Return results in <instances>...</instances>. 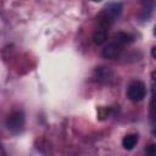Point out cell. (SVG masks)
I'll return each instance as SVG.
<instances>
[{
    "label": "cell",
    "instance_id": "ba28073f",
    "mask_svg": "<svg viewBox=\"0 0 156 156\" xmlns=\"http://www.w3.org/2000/svg\"><path fill=\"white\" fill-rule=\"evenodd\" d=\"M112 40H115V41H116V43H118L119 45L124 46V45L130 44V43L133 41V37H132L130 34H128V33H124V32H118V33H116V34L113 35Z\"/></svg>",
    "mask_w": 156,
    "mask_h": 156
},
{
    "label": "cell",
    "instance_id": "8fae6325",
    "mask_svg": "<svg viewBox=\"0 0 156 156\" xmlns=\"http://www.w3.org/2000/svg\"><path fill=\"white\" fill-rule=\"evenodd\" d=\"M150 106L151 108H156V90H152L151 100H150Z\"/></svg>",
    "mask_w": 156,
    "mask_h": 156
},
{
    "label": "cell",
    "instance_id": "5bb4252c",
    "mask_svg": "<svg viewBox=\"0 0 156 156\" xmlns=\"http://www.w3.org/2000/svg\"><path fill=\"white\" fill-rule=\"evenodd\" d=\"M154 34H155V35H156V26H155V27H154Z\"/></svg>",
    "mask_w": 156,
    "mask_h": 156
},
{
    "label": "cell",
    "instance_id": "8992f818",
    "mask_svg": "<svg viewBox=\"0 0 156 156\" xmlns=\"http://www.w3.org/2000/svg\"><path fill=\"white\" fill-rule=\"evenodd\" d=\"M106 40H107V29L106 28H102V27H99L94 32V34H93V41L96 45H101Z\"/></svg>",
    "mask_w": 156,
    "mask_h": 156
},
{
    "label": "cell",
    "instance_id": "30bf717a",
    "mask_svg": "<svg viewBox=\"0 0 156 156\" xmlns=\"http://www.w3.org/2000/svg\"><path fill=\"white\" fill-rule=\"evenodd\" d=\"M146 154L149 155H156V144H150L146 149H145Z\"/></svg>",
    "mask_w": 156,
    "mask_h": 156
},
{
    "label": "cell",
    "instance_id": "9c48e42d",
    "mask_svg": "<svg viewBox=\"0 0 156 156\" xmlns=\"http://www.w3.org/2000/svg\"><path fill=\"white\" fill-rule=\"evenodd\" d=\"M138 143V134H127L122 140V146L126 150H132Z\"/></svg>",
    "mask_w": 156,
    "mask_h": 156
},
{
    "label": "cell",
    "instance_id": "7a4b0ae2",
    "mask_svg": "<svg viewBox=\"0 0 156 156\" xmlns=\"http://www.w3.org/2000/svg\"><path fill=\"white\" fill-rule=\"evenodd\" d=\"M5 124L11 133H20L24 127V113L20 110L11 112L6 118Z\"/></svg>",
    "mask_w": 156,
    "mask_h": 156
},
{
    "label": "cell",
    "instance_id": "4fadbf2b",
    "mask_svg": "<svg viewBox=\"0 0 156 156\" xmlns=\"http://www.w3.org/2000/svg\"><path fill=\"white\" fill-rule=\"evenodd\" d=\"M151 78H152V80H156V71H154L151 73Z\"/></svg>",
    "mask_w": 156,
    "mask_h": 156
},
{
    "label": "cell",
    "instance_id": "5b68a950",
    "mask_svg": "<svg viewBox=\"0 0 156 156\" xmlns=\"http://www.w3.org/2000/svg\"><path fill=\"white\" fill-rule=\"evenodd\" d=\"M154 10V0H141V12H140V18L141 20H147Z\"/></svg>",
    "mask_w": 156,
    "mask_h": 156
},
{
    "label": "cell",
    "instance_id": "277c9868",
    "mask_svg": "<svg viewBox=\"0 0 156 156\" xmlns=\"http://www.w3.org/2000/svg\"><path fill=\"white\" fill-rule=\"evenodd\" d=\"M122 48H123L122 45H119L118 43H116L115 40H112V41H110V43L104 48L102 55H104V57H106V58H108V60L116 58V57L121 54Z\"/></svg>",
    "mask_w": 156,
    "mask_h": 156
},
{
    "label": "cell",
    "instance_id": "52a82bcc",
    "mask_svg": "<svg viewBox=\"0 0 156 156\" xmlns=\"http://www.w3.org/2000/svg\"><path fill=\"white\" fill-rule=\"evenodd\" d=\"M112 72L110 71L108 67H96V69L94 71V78L96 80H107L110 79Z\"/></svg>",
    "mask_w": 156,
    "mask_h": 156
},
{
    "label": "cell",
    "instance_id": "7c38bea8",
    "mask_svg": "<svg viewBox=\"0 0 156 156\" xmlns=\"http://www.w3.org/2000/svg\"><path fill=\"white\" fill-rule=\"evenodd\" d=\"M151 55H152V57L156 58V46H154V48L151 49Z\"/></svg>",
    "mask_w": 156,
    "mask_h": 156
},
{
    "label": "cell",
    "instance_id": "6da1fadb",
    "mask_svg": "<svg viewBox=\"0 0 156 156\" xmlns=\"http://www.w3.org/2000/svg\"><path fill=\"white\" fill-rule=\"evenodd\" d=\"M122 12V5L119 2H111L108 4L96 17L99 27L102 28H108L121 15Z\"/></svg>",
    "mask_w": 156,
    "mask_h": 156
},
{
    "label": "cell",
    "instance_id": "9a60e30c",
    "mask_svg": "<svg viewBox=\"0 0 156 156\" xmlns=\"http://www.w3.org/2000/svg\"><path fill=\"white\" fill-rule=\"evenodd\" d=\"M91 1H95V2H99V1H101V0H91Z\"/></svg>",
    "mask_w": 156,
    "mask_h": 156
},
{
    "label": "cell",
    "instance_id": "3957f363",
    "mask_svg": "<svg viewBox=\"0 0 156 156\" xmlns=\"http://www.w3.org/2000/svg\"><path fill=\"white\" fill-rule=\"evenodd\" d=\"M145 84L140 80H133L127 89V96L129 100L134 101V102H139L145 98Z\"/></svg>",
    "mask_w": 156,
    "mask_h": 156
}]
</instances>
